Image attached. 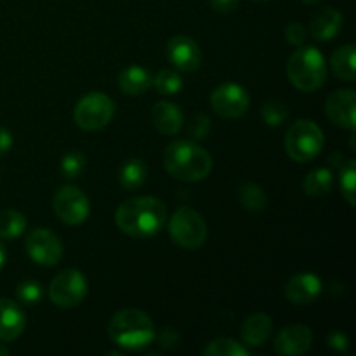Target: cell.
Here are the masks:
<instances>
[{"label":"cell","instance_id":"cell-18","mask_svg":"<svg viewBox=\"0 0 356 356\" xmlns=\"http://www.w3.org/2000/svg\"><path fill=\"white\" fill-rule=\"evenodd\" d=\"M152 120L156 131L162 132L165 136H174L181 131L183 127V111L169 101H160L153 106L152 110Z\"/></svg>","mask_w":356,"mask_h":356},{"label":"cell","instance_id":"cell-25","mask_svg":"<svg viewBox=\"0 0 356 356\" xmlns=\"http://www.w3.org/2000/svg\"><path fill=\"white\" fill-rule=\"evenodd\" d=\"M26 229V219L21 212L6 209L0 211V238H17Z\"/></svg>","mask_w":356,"mask_h":356},{"label":"cell","instance_id":"cell-23","mask_svg":"<svg viewBox=\"0 0 356 356\" xmlns=\"http://www.w3.org/2000/svg\"><path fill=\"white\" fill-rule=\"evenodd\" d=\"M332 184V170L325 169V167H318V169L312 170V172L306 176L302 188H305V193L309 195V197H323V195L330 193Z\"/></svg>","mask_w":356,"mask_h":356},{"label":"cell","instance_id":"cell-1","mask_svg":"<svg viewBox=\"0 0 356 356\" xmlns=\"http://www.w3.org/2000/svg\"><path fill=\"white\" fill-rule=\"evenodd\" d=\"M165 205L155 197H134L118 205L115 222L122 233L134 238H148L163 228Z\"/></svg>","mask_w":356,"mask_h":356},{"label":"cell","instance_id":"cell-2","mask_svg":"<svg viewBox=\"0 0 356 356\" xmlns=\"http://www.w3.org/2000/svg\"><path fill=\"white\" fill-rule=\"evenodd\" d=\"M167 172L184 183L202 181L211 174L212 159L200 145L191 139H176L163 153Z\"/></svg>","mask_w":356,"mask_h":356},{"label":"cell","instance_id":"cell-22","mask_svg":"<svg viewBox=\"0 0 356 356\" xmlns=\"http://www.w3.org/2000/svg\"><path fill=\"white\" fill-rule=\"evenodd\" d=\"M355 45H344V47L337 49L330 59L336 76L344 82H355Z\"/></svg>","mask_w":356,"mask_h":356},{"label":"cell","instance_id":"cell-24","mask_svg":"<svg viewBox=\"0 0 356 356\" xmlns=\"http://www.w3.org/2000/svg\"><path fill=\"white\" fill-rule=\"evenodd\" d=\"M236 197H238L240 205H242L245 211L249 212H261L264 211L268 204L266 193L263 191V188L256 183H242L236 191Z\"/></svg>","mask_w":356,"mask_h":356},{"label":"cell","instance_id":"cell-26","mask_svg":"<svg viewBox=\"0 0 356 356\" xmlns=\"http://www.w3.org/2000/svg\"><path fill=\"white\" fill-rule=\"evenodd\" d=\"M153 86L156 92L165 94V96H174L183 89V79L174 70H162L153 76Z\"/></svg>","mask_w":356,"mask_h":356},{"label":"cell","instance_id":"cell-34","mask_svg":"<svg viewBox=\"0 0 356 356\" xmlns=\"http://www.w3.org/2000/svg\"><path fill=\"white\" fill-rule=\"evenodd\" d=\"M159 341L162 348H165V350H172V348H176L177 343H179V334H177L174 329H170V327H165V329L160 332Z\"/></svg>","mask_w":356,"mask_h":356},{"label":"cell","instance_id":"cell-15","mask_svg":"<svg viewBox=\"0 0 356 356\" xmlns=\"http://www.w3.org/2000/svg\"><path fill=\"white\" fill-rule=\"evenodd\" d=\"M322 292V282L316 275L305 271V273H298L287 282L285 287V296L292 305L305 306L312 305Z\"/></svg>","mask_w":356,"mask_h":356},{"label":"cell","instance_id":"cell-14","mask_svg":"<svg viewBox=\"0 0 356 356\" xmlns=\"http://www.w3.org/2000/svg\"><path fill=\"white\" fill-rule=\"evenodd\" d=\"M312 329L302 323H296L278 332V336L275 337V350L282 356H299L305 355L312 348Z\"/></svg>","mask_w":356,"mask_h":356},{"label":"cell","instance_id":"cell-31","mask_svg":"<svg viewBox=\"0 0 356 356\" xmlns=\"http://www.w3.org/2000/svg\"><path fill=\"white\" fill-rule=\"evenodd\" d=\"M16 296H17V301L23 302V305L33 306L42 301L44 292H42V285L38 284V282L26 280V282H21V284L17 285Z\"/></svg>","mask_w":356,"mask_h":356},{"label":"cell","instance_id":"cell-4","mask_svg":"<svg viewBox=\"0 0 356 356\" xmlns=\"http://www.w3.org/2000/svg\"><path fill=\"white\" fill-rule=\"evenodd\" d=\"M287 76L296 89L315 92L325 83L327 63L316 47H301L289 58Z\"/></svg>","mask_w":356,"mask_h":356},{"label":"cell","instance_id":"cell-20","mask_svg":"<svg viewBox=\"0 0 356 356\" xmlns=\"http://www.w3.org/2000/svg\"><path fill=\"white\" fill-rule=\"evenodd\" d=\"M153 86V75L143 66H129L118 75V87L127 96L143 94Z\"/></svg>","mask_w":356,"mask_h":356},{"label":"cell","instance_id":"cell-29","mask_svg":"<svg viewBox=\"0 0 356 356\" xmlns=\"http://www.w3.org/2000/svg\"><path fill=\"white\" fill-rule=\"evenodd\" d=\"M261 117H263L264 124L270 127H277L282 125L289 117L287 104L280 99H270L264 103L263 110H261Z\"/></svg>","mask_w":356,"mask_h":356},{"label":"cell","instance_id":"cell-28","mask_svg":"<svg viewBox=\"0 0 356 356\" xmlns=\"http://www.w3.org/2000/svg\"><path fill=\"white\" fill-rule=\"evenodd\" d=\"M205 356H249V350L233 339H216L204 350Z\"/></svg>","mask_w":356,"mask_h":356},{"label":"cell","instance_id":"cell-36","mask_svg":"<svg viewBox=\"0 0 356 356\" xmlns=\"http://www.w3.org/2000/svg\"><path fill=\"white\" fill-rule=\"evenodd\" d=\"M240 0H211V7L219 14H229L238 7Z\"/></svg>","mask_w":356,"mask_h":356},{"label":"cell","instance_id":"cell-32","mask_svg":"<svg viewBox=\"0 0 356 356\" xmlns=\"http://www.w3.org/2000/svg\"><path fill=\"white\" fill-rule=\"evenodd\" d=\"M211 129H212L211 118L204 113H197L193 118H191L190 125H188V134H190L193 139H204L207 138Z\"/></svg>","mask_w":356,"mask_h":356},{"label":"cell","instance_id":"cell-37","mask_svg":"<svg viewBox=\"0 0 356 356\" xmlns=\"http://www.w3.org/2000/svg\"><path fill=\"white\" fill-rule=\"evenodd\" d=\"M13 148V134L6 127H0V155H6Z\"/></svg>","mask_w":356,"mask_h":356},{"label":"cell","instance_id":"cell-33","mask_svg":"<svg viewBox=\"0 0 356 356\" xmlns=\"http://www.w3.org/2000/svg\"><path fill=\"white\" fill-rule=\"evenodd\" d=\"M285 38L287 42H291L292 45H302L306 40V30L301 23L298 21H292L291 24H287L285 28Z\"/></svg>","mask_w":356,"mask_h":356},{"label":"cell","instance_id":"cell-35","mask_svg":"<svg viewBox=\"0 0 356 356\" xmlns=\"http://www.w3.org/2000/svg\"><path fill=\"white\" fill-rule=\"evenodd\" d=\"M327 343H329V346L336 351H346L348 350V337L344 336L343 332H339V330H334V332H330L329 337H327Z\"/></svg>","mask_w":356,"mask_h":356},{"label":"cell","instance_id":"cell-12","mask_svg":"<svg viewBox=\"0 0 356 356\" xmlns=\"http://www.w3.org/2000/svg\"><path fill=\"white\" fill-rule=\"evenodd\" d=\"M167 56L179 72H195L202 65V51L197 42L186 35H176L169 40Z\"/></svg>","mask_w":356,"mask_h":356},{"label":"cell","instance_id":"cell-41","mask_svg":"<svg viewBox=\"0 0 356 356\" xmlns=\"http://www.w3.org/2000/svg\"><path fill=\"white\" fill-rule=\"evenodd\" d=\"M256 2H268V0H256Z\"/></svg>","mask_w":356,"mask_h":356},{"label":"cell","instance_id":"cell-6","mask_svg":"<svg viewBox=\"0 0 356 356\" xmlns=\"http://www.w3.org/2000/svg\"><path fill=\"white\" fill-rule=\"evenodd\" d=\"M169 235L183 249H200L207 238V225L195 209L181 207L170 218Z\"/></svg>","mask_w":356,"mask_h":356},{"label":"cell","instance_id":"cell-9","mask_svg":"<svg viewBox=\"0 0 356 356\" xmlns=\"http://www.w3.org/2000/svg\"><path fill=\"white\" fill-rule=\"evenodd\" d=\"M54 212L65 225H82L90 212L87 195L76 186H61L54 195Z\"/></svg>","mask_w":356,"mask_h":356},{"label":"cell","instance_id":"cell-30","mask_svg":"<svg viewBox=\"0 0 356 356\" xmlns=\"http://www.w3.org/2000/svg\"><path fill=\"white\" fill-rule=\"evenodd\" d=\"M86 170V156L79 152H68L61 159V172L68 179H75Z\"/></svg>","mask_w":356,"mask_h":356},{"label":"cell","instance_id":"cell-11","mask_svg":"<svg viewBox=\"0 0 356 356\" xmlns=\"http://www.w3.org/2000/svg\"><path fill=\"white\" fill-rule=\"evenodd\" d=\"M26 250L31 261L40 266H54L63 257V243L51 229L37 228L28 233Z\"/></svg>","mask_w":356,"mask_h":356},{"label":"cell","instance_id":"cell-19","mask_svg":"<svg viewBox=\"0 0 356 356\" xmlns=\"http://www.w3.org/2000/svg\"><path fill=\"white\" fill-rule=\"evenodd\" d=\"M273 332V322L266 313H254L243 322L242 341L247 346H263Z\"/></svg>","mask_w":356,"mask_h":356},{"label":"cell","instance_id":"cell-27","mask_svg":"<svg viewBox=\"0 0 356 356\" xmlns=\"http://www.w3.org/2000/svg\"><path fill=\"white\" fill-rule=\"evenodd\" d=\"M339 183H341L343 197L346 198L348 204L355 205L356 204V162L353 159H350L343 167H341Z\"/></svg>","mask_w":356,"mask_h":356},{"label":"cell","instance_id":"cell-10","mask_svg":"<svg viewBox=\"0 0 356 356\" xmlns=\"http://www.w3.org/2000/svg\"><path fill=\"white\" fill-rule=\"evenodd\" d=\"M211 106L219 117L240 118L250 106V97L247 90L238 83L226 82L214 89L211 96Z\"/></svg>","mask_w":356,"mask_h":356},{"label":"cell","instance_id":"cell-40","mask_svg":"<svg viewBox=\"0 0 356 356\" xmlns=\"http://www.w3.org/2000/svg\"><path fill=\"white\" fill-rule=\"evenodd\" d=\"M305 3H308V6H313V3H320L323 2V0H302Z\"/></svg>","mask_w":356,"mask_h":356},{"label":"cell","instance_id":"cell-21","mask_svg":"<svg viewBox=\"0 0 356 356\" xmlns=\"http://www.w3.org/2000/svg\"><path fill=\"white\" fill-rule=\"evenodd\" d=\"M148 176V167L141 159H131L120 167L118 181H120L124 190H138L145 184Z\"/></svg>","mask_w":356,"mask_h":356},{"label":"cell","instance_id":"cell-16","mask_svg":"<svg viewBox=\"0 0 356 356\" xmlns=\"http://www.w3.org/2000/svg\"><path fill=\"white\" fill-rule=\"evenodd\" d=\"M26 320L16 301L0 298V341H14L23 334Z\"/></svg>","mask_w":356,"mask_h":356},{"label":"cell","instance_id":"cell-17","mask_svg":"<svg viewBox=\"0 0 356 356\" xmlns=\"http://www.w3.org/2000/svg\"><path fill=\"white\" fill-rule=\"evenodd\" d=\"M343 28V14L336 7H323L312 17L309 31L316 40H332Z\"/></svg>","mask_w":356,"mask_h":356},{"label":"cell","instance_id":"cell-3","mask_svg":"<svg viewBox=\"0 0 356 356\" xmlns=\"http://www.w3.org/2000/svg\"><path fill=\"white\" fill-rule=\"evenodd\" d=\"M108 334L117 346L129 351H139L153 343L155 327L145 312L127 308L115 313L108 325Z\"/></svg>","mask_w":356,"mask_h":356},{"label":"cell","instance_id":"cell-13","mask_svg":"<svg viewBox=\"0 0 356 356\" xmlns=\"http://www.w3.org/2000/svg\"><path fill=\"white\" fill-rule=\"evenodd\" d=\"M355 108H356V94L351 89L334 90L325 103V113L330 120L339 127L355 131Z\"/></svg>","mask_w":356,"mask_h":356},{"label":"cell","instance_id":"cell-5","mask_svg":"<svg viewBox=\"0 0 356 356\" xmlns=\"http://www.w3.org/2000/svg\"><path fill=\"white\" fill-rule=\"evenodd\" d=\"M284 143L287 155L294 162L305 163L312 162L313 159H316L322 153L325 138H323L322 129L315 122L305 118V120L294 122L289 127Z\"/></svg>","mask_w":356,"mask_h":356},{"label":"cell","instance_id":"cell-38","mask_svg":"<svg viewBox=\"0 0 356 356\" xmlns=\"http://www.w3.org/2000/svg\"><path fill=\"white\" fill-rule=\"evenodd\" d=\"M6 257H7V250H6V245H3L2 242H0V270L3 268V264H6Z\"/></svg>","mask_w":356,"mask_h":356},{"label":"cell","instance_id":"cell-8","mask_svg":"<svg viewBox=\"0 0 356 356\" xmlns=\"http://www.w3.org/2000/svg\"><path fill=\"white\" fill-rule=\"evenodd\" d=\"M87 280L82 271L63 270L52 278L49 285V298L59 308H75L86 299Z\"/></svg>","mask_w":356,"mask_h":356},{"label":"cell","instance_id":"cell-7","mask_svg":"<svg viewBox=\"0 0 356 356\" xmlns=\"http://www.w3.org/2000/svg\"><path fill=\"white\" fill-rule=\"evenodd\" d=\"M115 113V103L103 92H89L76 103L73 110L75 124L83 131H99L106 127Z\"/></svg>","mask_w":356,"mask_h":356},{"label":"cell","instance_id":"cell-39","mask_svg":"<svg viewBox=\"0 0 356 356\" xmlns=\"http://www.w3.org/2000/svg\"><path fill=\"white\" fill-rule=\"evenodd\" d=\"M7 355H9V348H6L0 344V356H7Z\"/></svg>","mask_w":356,"mask_h":356}]
</instances>
